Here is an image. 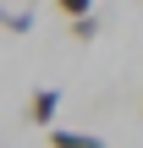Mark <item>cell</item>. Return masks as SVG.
Instances as JSON below:
<instances>
[{"label": "cell", "mask_w": 143, "mask_h": 148, "mask_svg": "<svg viewBox=\"0 0 143 148\" xmlns=\"http://www.w3.org/2000/svg\"><path fill=\"white\" fill-rule=\"evenodd\" d=\"M50 148H105V137L77 132V126H55V132H50Z\"/></svg>", "instance_id": "cell-2"}, {"label": "cell", "mask_w": 143, "mask_h": 148, "mask_svg": "<svg viewBox=\"0 0 143 148\" xmlns=\"http://www.w3.org/2000/svg\"><path fill=\"white\" fill-rule=\"evenodd\" d=\"M55 11H61L66 22H83V16H94V0H61Z\"/></svg>", "instance_id": "cell-4"}, {"label": "cell", "mask_w": 143, "mask_h": 148, "mask_svg": "<svg viewBox=\"0 0 143 148\" xmlns=\"http://www.w3.org/2000/svg\"><path fill=\"white\" fill-rule=\"evenodd\" d=\"M0 22H6V33H17V38H22V33H33V11L6 5V11H0Z\"/></svg>", "instance_id": "cell-3"}, {"label": "cell", "mask_w": 143, "mask_h": 148, "mask_svg": "<svg viewBox=\"0 0 143 148\" xmlns=\"http://www.w3.org/2000/svg\"><path fill=\"white\" fill-rule=\"evenodd\" d=\"M61 88H33L28 93V110H22V121L28 126H44V132H55V115H61Z\"/></svg>", "instance_id": "cell-1"}, {"label": "cell", "mask_w": 143, "mask_h": 148, "mask_svg": "<svg viewBox=\"0 0 143 148\" xmlns=\"http://www.w3.org/2000/svg\"><path fill=\"white\" fill-rule=\"evenodd\" d=\"M66 33H72L77 44H88V38H99V11H94V16H83V22H72Z\"/></svg>", "instance_id": "cell-5"}]
</instances>
